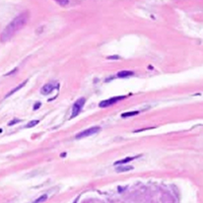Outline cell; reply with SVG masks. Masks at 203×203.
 <instances>
[{
  "label": "cell",
  "mask_w": 203,
  "mask_h": 203,
  "mask_svg": "<svg viewBox=\"0 0 203 203\" xmlns=\"http://www.w3.org/2000/svg\"><path fill=\"white\" fill-rule=\"evenodd\" d=\"M29 17H30V13L29 11H24L22 12L18 16H16L15 18H13L11 20V22L9 24H7L6 28L3 30V32L1 33V36H0V41L4 43L9 41L15 34L22 30L24 26L26 24L29 20Z\"/></svg>",
  "instance_id": "6da1fadb"
},
{
  "label": "cell",
  "mask_w": 203,
  "mask_h": 203,
  "mask_svg": "<svg viewBox=\"0 0 203 203\" xmlns=\"http://www.w3.org/2000/svg\"><path fill=\"white\" fill-rule=\"evenodd\" d=\"M84 104H86V98H78V100L75 102L74 105H73V107H72V115H71V118L76 117V116L80 113L81 109L84 108Z\"/></svg>",
  "instance_id": "7a4b0ae2"
},
{
  "label": "cell",
  "mask_w": 203,
  "mask_h": 203,
  "mask_svg": "<svg viewBox=\"0 0 203 203\" xmlns=\"http://www.w3.org/2000/svg\"><path fill=\"white\" fill-rule=\"evenodd\" d=\"M100 127H98V126H94V127H92L90 129H86V130L82 131V132L78 133L76 135V139H80V138H84V137H88V136H90V135H94V134H96L98 132H100Z\"/></svg>",
  "instance_id": "3957f363"
},
{
  "label": "cell",
  "mask_w": 203,
  "mask_h": 203,
  "mask_svg": "<svg viewBox=\"0 0 203 203\" xmlns=\"http://www.w3.org/2000/svg\"><path fill=\"white\" fill-rule=\"evenodd\" d=\"M124 98H125V96H115V98H109V100L100 102L98 106H100V108H107V107L112 106L113 104H116L117 102H119V100H124Z\"/></svg>",
  "instance_id": "277c9868"
},
{
  "label": "cell",
  "mask_w": 203,
  "mask_h": 203,
  "mask_svg": "<svg viewBox=\"0 0 203 203\" xmlns=\"http://www.w3.org/2000/svg\"><path fill=\"white\" fill-rule=\"evenodd\" d=\"M56 88H58V84L56 86V84H45V86H43V88H41V92L43 94H50V92H52L54 90H55Z\"/></svg>",
  "instance_id": "5b68a950"
},
{
  "label": "cell",
  "mask_w": 203,
  "mask_h": 203,
  "mask_svg": "<svg viewBox=\"0 0 203 203\" xmlns=\"http://www.w3.org/2000/svg\"><path fill=\"white\" fill-rule=\"evenodd\" d=\"M133 75V72L132 71H129V70H123V71H120L118 72L117 76L120 77V78H125V77H129Z\"/></svg>",
  "instance_id": "8992f818"
},
{
  "label": "cell",
  "mask_w": 203,
  "mask_h": 203,
  "mask_svg": "<svg viewBox=\"0 0 203 203\" xmlns=\"http://www.w3.org/2000/svg\"><path fill=\"white\" fill-rule=\"evenodd\" d=\"M141 155H138V156H133V158H124V160H118V162H115V165H123V164H126V162H131V160H135V158H140Z\"/></svg>",
  "instance_id": "52a82bcc"
},
{
  "label": "cell",
  "mask_w": 203,
  "mask_h": 203,
  "mask_svg": "<svg viewBox=\"0 0 203 203\" xmlns=\"http://www.w3.org/2000/svg\"><path fill=\"white\" fill-rule=\"evenodd\" d=\"M26 84V81H24V82H22V84H19V86H17V88H13V90H11V92H9V94H6V96H5V98H8V96H11V94H14V92H17V90H20V88H22V86H24V84Z\"/></svg>",
  "instance_id": "ba28073f"
},
{
  "label": "cell",
  "mask_w": 203,
  "mask_h": 203,
  "mask_svg": "<svg viewBox=\"0 0 203 203\" xmlns=\"http://www.w3.org/2000/svg\"><path fill=\"white\" fill-rule=\"evenodd\" d=\"M139 112L138 111H135V112H126V113H123L121 115L122 118H128V117H132V116H135V115H138Z\"/></svg>",
  "instance_id": "9c48e42d"
},
{
  "label": "cell",
  "mask_w": 203,
  "mask_h": 203,
  "mask_svg": "<svg viewBox=\"0 0 203 203\" xmlns=\"http://www.w3.org/2000/svg\"><path fill=\"white\" fill-rule=\"evenodd\" d=\"M130 170H133V167H118L117 168V172H127V171H130Z\"/></svg>",
  "instance_id": "30bf717a"
},
{
  "label": "cell",
  "mask_w": 203,
  "mask_h": 203,
  "mask_svg": "<svg viewBox=\"0 0 203 203\" xmlns=\"http://www.w3.org/2000/svg\"><path fill=\"white\" fill-rule=\"evenodd\" d=\"M47 200V195H43L42 197H40V198H38V200H36L34 203H41V202H44V201Z\"/></svg>",
  "instance_id": "8fae6325"
},
{
  "label": "cell",
  "mask_w": 203,
  "mask_h": 203,
  "mask_svg": "<svg viewBox=\"0 0 203 203\" xmlns=\"http://www.w3.org/2000/svg\"><path fill=\"white\" fill-rule=\"evenodd\" d=\"M39 120H35V121H32V122H30L28 125H26V128H31V127H34L35 125H37L39 123Z\"/></svg>",
  "instance_id": "7c38bea8"
},
{
  "label": "cell",
  "mask_w": 203,
  "mask_h": 203,
  "mask_svg": "<svg viewBox=\"0 0 203 203\" xmlns=\"http://www.w3.org/2000/svg\"><path fill=\"white\" fill-rule=\"evenodd\" d=\"M55 1H57V2L59 3L60 5H62V6L69 4V1H68V0H55Z\"/></svg>",
  "instance_id": "4fadbf2b"
},
{
  "label": "cell",
  "mask_w": 203,
  "mask_h": 203,
  "mask_svg": "<svg viewBox=\"0 0 203 203\" xmlns=\"http://www.w3.org/2000/svg\"><path fill=\"white\" fill-rule=\"evenodd\" d=\"M40 106H41V104H40V103H38V104H37V105L35 106V110H36V109H38V108L40 107Z\"/></svg>",
  "instance_id": "5bb4252c"
},
{
  "label": "cell",
  "mask_w": 203,
  "mask_h": 203,
  "mask_svg": "<svg viewBox=\"0 0 203 203\" xmlns=\"http://www.w3.org/2000/svg\"><path fill=\"white\" fill-rule=\"evenodd\" d=\"M109 59H118V57L116 56V57H109Z\"/></svg>",
  "instance_id": "9a60e30c"
}]
</instances>
